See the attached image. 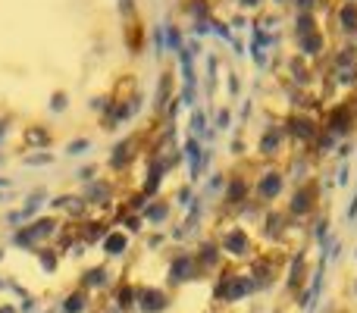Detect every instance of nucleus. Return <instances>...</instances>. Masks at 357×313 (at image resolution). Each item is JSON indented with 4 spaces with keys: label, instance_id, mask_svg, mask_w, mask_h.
Returning a JSON list of instances; mask_svg holds the SVG:
<instances>
[{
    "label": "nucleus",
    "instance_id": "obj_1",
    "mask_svg": "<svg viewBox=\"0 0 357 313\" xmlns=\"http://www.w3.org/2000/svg\"><path fill=\"white\" fill-rule=\"evenodd\" d=\"M169 307V295L163 289H138V310L142 313H163Z\"/></svg>",
    "mask_w": 357,
    "mask_h": 313
},
{
    "label": "nucleus",
    "instance_id": "obj_2",
    "mask_svg": "<svg viewBox=\"0 0 357 313\" xmlns=\"http://www.w3.org/2000/svg\"><path fill=\"white\" fill-rule=\"evenodd\" d=\"M220 247L226 254H232V257H248V254H251V241H248V235L241 232V229H232V232L222 238Z\"/></svg>",
    "mask_w": 357,
    "mask_h": 313
},
{
    "label": "nucleus",
    "instance_id": "obj_3",
    "mask_svg": "<svg viewBox=\"0 0 357 313\" xmlns=\"http://www.w3.org/2000/svg\"><path fill=\"white\" fill-rule=\"evenodd\" d=\"M195 273H197V264H195V257H176V264H173V282H188V279H195Z\"/></svg>",
    "mask_w": 357,
    "mask_h": 313
},
{
    "label": "nucleus",
    "instance_id": "obj_4",
    "mask_svg": "<svg viewBox=\"0 0 357 313\" xmlns=\"http://www.w3.org/2000/svg\"><path fill=\"white\" fill-rule=\"evenodd\" d=\"M82 310H88V291L85 289L73 291V295L66 298V304H63V313H82Z\"/></svg>",
    "mask_w": 357,
    "mask_h": 313
},
{
    "label": "nucleus",
    "instance_id": "obj_5",
    "mask_svg": "<svg viewBox=\"0 0 357 313\" xmlns=\"http://www.w3.org/2000/svg\"><path fill=\"white\" fill-rule=\"evenodd\" d=\"M123 247H126L123 235H110V238H107V254H123Z\"/></svg>",
    "mask_w": 357,
    "mask_h": 313
}]
</instances>
